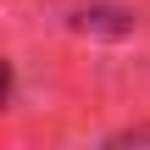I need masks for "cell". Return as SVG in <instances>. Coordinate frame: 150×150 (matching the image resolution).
<instances>
[{"label": "cell", "instance_id": "6da1fadb", "mask_svg": "<svg viewBox=\"0 0 150 150\" xmlns=\"http://www.w3.org/2000/svg\"><path fill=\"white\" fill-rule=\"evenodd\" d=\"M78 28H106V33H128V28H134V11H111V6H95V11H78Z\"/></svg>", "mask_w": 150, "mask_h": 150}]
</instances>
